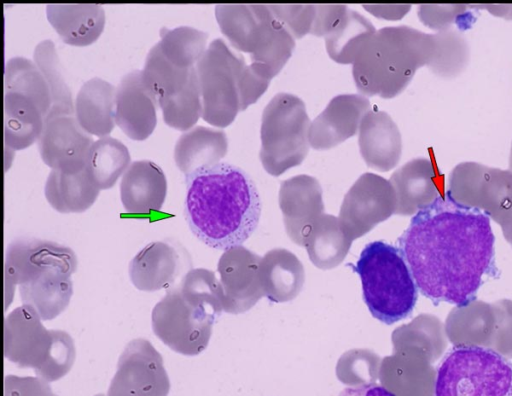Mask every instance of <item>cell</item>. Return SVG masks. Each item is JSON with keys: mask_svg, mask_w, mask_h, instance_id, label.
I'll use <instances>...</instances> for the list:
<instances>
[{"mask_svg": "<svg viewBox=\"0 0 512 396\" xmlns=\"http://www.w3.org/2000/svg\"><path fill=\"white\" fill-rule=\"evenodd\" d=\"M490 219L447 194L415 212L397 242L421 295L435 305L466 307L499 277Z\"/></svg>", "mask_w": 512, "mask_h": 396, "instance_id": "cell-1", "label": "cell"}, {"mask_svg": "<svg viewBox=\"0 0 512 396\" xmlns=\"http://www.w3.org/2000/svg\"><path fill=\"white\" fill-rule=\"evenodd\" d=\"M185 181V219L205 245L229 251L241 246L256 230L261 199L244 170L219 162L195 170Z\"/></svg>", "mask_w": 512, "mask_h": 396, "instance_id": "cell-2", "label": "cell"}, {"mask_svg": "<svg viewBox=\"0 0 512 396\" xmlns=\"http://www.w3.org/2000/svg\"><path fill=\"white\" fill-rule=\"evenodd\" d=\"M433 51L432 34L405 25L376 30L352 64L356 87L363 96L393 98L429 64Z\"/></svg>", "mask_w": 512, "mask_h": 396, "instance_id": "cell-3", "label": "cell"}, {"mask_svg": "<svg viewBox=\"0 0 512 396\" xmlns=\"http://www.w3.org/2000/svg\"><path fill=\"white\" fill-rule=\"evenodd\" d=\"M195 68L202 98V119L219 128L229 126L239 111L264 94L270 83L258 76L220 38L209 44Z\"/></svg>", "mask_w": 512, "mask_h": 396, "instance_id": "cell-4", "label": "cell"}, {"mask_svg": "<svg viewBox=\"0 0 512 396\" xmlns=\"http://www.w3.org/2000/svg\"><path fill=\"white\" fill-rule=\"evenodd\" d=\"M354 271L360 277L363 300L374 318L391 325L412 314L419 291L398 246L381 240L366 244Z\"/></svg>", "mask_w": 512, "mask_h": 396, "instance_id": "cell-5", "label": "cell"}, {"mask_svg": "<svg viewBox=\"0 0 512 396\" xmlns=\"http://www.w3.org/2000/svg\"><path fill=\"white\" fill-rule=\"evenodd\" d=\"M215 17L233 47L250 54L251 68L263 79L271 81L293 53L295 38L268 5L220 4Z\"/></svg>", "mask_w": 512, "mask_h": 396, "instance_id": "cell-6", "label": "cell"}, {"mask_svg": "<svg viewBox=\"0 0 512 396\" xmlns=\"http://www.w3.org/2000/svg\"><path fill=\"white\" fill-rule=\"evenodd\" d=\"M435 396H512V361L484 346L454 345L437 368Z\"/></svg>", "mask_w": 512, "mask_h": 396, "instance_id": "cell-7", "label": "cell"}, {"mask_svg": "<svg viewBox=\"0 0 512 396\" xmlns=\"http://www.w3.org/2000/svg\"><path fill=\"white\" fill-rule=\"evenodd\" d=\"M311 122L304 102L290 93H278L266 105L261 122L260 160L272 176L300 165L309 152Z\"/></svg>", "mask_w": 512, "mask_h": 396, "instance_id": "cell-8", "label": "cell"}, {"mask_svg": "<svg viewBox=\"0 0 512 396\" xmlns=\"http://www.w3.org/2000/svg\"><path fill=\"white\" fill-rule=\"evenodd\" d=\"M151 325L158 339L185 356L199 354L206 347L210 334L206 314L183 298L177 284L166 289L164 297L154 306Z\"/></svg>", "mask_w": 512, "mask_h": 396, "instance_id": "cell-9", "label": "cell"}, {"mask_svg": "<svg viewBox=\"0 0 512 396\" xmlns=\"http://www.w3.org/2000/svg\"><path fill=\"white\" fill-rule=\"evenodd\" d=\"M77 266L76 254L70 247L35 237L14 239L5 254V309L12 301L16 285L31 281L53 268L73 274Z\"/></svg>", "mask_w": 512, "mask_h": 396, "instance_id": "cell-10", "label": "cell"}, {"mask_svg": "<svg viewBox=\"0 0 512 396\" xmlns=\"http://www.w3.org/2000/svg\"><path fill=\"white\" fill-rule=\"evenodd\" d=\"M169 391L161 354L147 339L131 340L118 359L107 396H168Z\"/></svg>", "mask_w": 512, "mask_h": 396, "instance_id": "cell-11", "label": "cell"}, {"mask_svg": "<svg viewBox=\"0 0 512 396\" xmlns=\"http://www.w3.org/2000/svg\"><path fill=\"white\" fill-rule=\"evenodd\" d=\"M311 34L325 39L329 57L340 64H353L368 39L376 32L374 25L346 5H315Z\"/></svg>", "mask_w": 512, "mask_h": 396, "instance_id": "cell-12", "label": "cell"}, {"mask_svg": "<svg viewBox=\"0 0 512 396\" xmlns=\"http://www.w3.org/2000/svg\"><path fill=\"white\" fill-rule=\"evenodd\" d=\"M29 305L12 310L4 320V356L19 368H31L38 375L49 358L54 329L48 330Z\"/></svg>", "mask_w": 512, "mask_h": 396, "instance_id": "cell-13", "label": "cell"}, {"mask_svg": "<svg viewBox=\"0 0 512 396\" xmlns=\"http://www.w3.org/2000/svg\"><path fill=\"white\" fill-rule=\"evenodd\" d=\"M93 142L74 114H56L45 118L36 143L42 161L51 170L75 174L85 168Z\"/></svg>", "mask_w": 512, "mask_h": 396, "instance_id": "cell-14", "label": "cell"}, {"mask_svg": "<svg viewBox=\"0 0 512 396\" xmlns=\"http://www.w3.org/2000/svg\"><path fill=\"white\" fill-rule=\"evenodd\" d=\"M190 262L187 250L178 242L154 241L132 258L128 274L138 290L153 292L169 289L188 272Z\"/></svg>", "mask_w": 512, "mask_h": 396, "instance_id": "cell-15", "label": "cell"}, {"mask_svg": "<svg viewBox=\"0 0 512 396\" xmlns=\"http://www.w3.org/2000/svg\"><path fill=\"white\" fill-rule=\"evenodd\" d=\"M369 100L361 94H342L311 122L309 143L315 150H328L354 136L370 110Z\"/></svg>", "mask_w": 512, "mask_h": 396, "instance_id": "cell-16", "label": "cell"}, {"mask_svg": "<svg viewBox=\"0 0 512 396\" xmlns=\"http://www.w3.org/2000/svg\"><path fill=\"white\" fill-rule=\"evenodd\" d=\"M156 99L143 85L141 70L127 73L116 88L115 124L134 141H144L157 125Z\"/></svg>", "mask_w": 512, "mask_h": 396, "instance_id": "cell-17", "label": "cell"}, {"mask_svg": "<svg viewBox=\"0 0 512 396\" xmlns=\"http://www.w3.org/2000/svg\"><path fill=\"white\" fill-rule=\"evenodd\" d=\"M166 195V176L163 170L150 160L132 162L122 176L120 199L129 214L143 216L158 212Z\"/></svg>", "mask_w": 512, "mask_h": 396, "instance_id": "cell-18", "label": "cell"}, {"mask_svg": "<svg viewBox=\"0 0 512 396\" xmlns=\"http://www.w3.org/2000/svg\"><path fill=\"white\" fill-rule=\"evenodd\" d=\"M359 148L368 167L388 171L398 164L402 139L389 114L371 109L365 114L359 127Z\"/></svg>", "mask_w": 512, "mask_h": 396, "instance_id": "cell-19", "label": "cell"}, {"mask_svg": "<svg viewBox=\"0 0 512 396\" xmlns=\"http://www.w3.org/2000/svg\"><path fill=\"white\" fill-rule=\"evenodd\" d=\"M46 17L64 43L86 47L98 40L105 27V11L98 4H48Z\"/></svg>", "mask_w": 512, "mask_h": 396, "instance_id": "cell-20", "label": "cell"}, {"mask_svg": "<svg viewBox=\"0 0 512 396\" xmlns=\"http://www.w3.org/2000/svg\"><path fill=\"white\" fill-rule=\"evenodd\" d=\"M116 88L108 81L93 77L79 89L74 100V115L90 135L109 136L115 127Z\"/></svg>", "mask_w": 512, "mask_h": 396, "instance_id": "cell-21", "label": "cell"}, {"mask_svg": "<svg viewBox=\"0 0 512 396\" xmlns=\"http://www.w3.org/2000/svg\"><path fill=\"white\" fill-rule=\"evenodd\" d=\"M71 275L62 269L53 268L19 285L22 303L31 306L43 321L53 320L70 303L73 294Z\"/></svg>", "mask_w": 512, "mask_h": 396, "instance_id": "cell-22", "label": "cell"}, {"mask_svg": "<svg viewBox=\"0 0 512 396\" xmlns=\"http://www.w3.org/2000/svg\"><path fill=\"white\" fill-rule=\"evenodd\" d=\"M228 140L225 132L195 126L183 132L174 147V162L188 176L195 170L217 164L226 155Z\"/></svg>", "mask_w": 512, "mask_h": 396, "instance_id": "cell-23", "label": "cell"}, {"mask_svg": "<svg viewBox=\"0 0 512 396\" xmlns=\"http://www.w3.org/2000/svg\"><path fill=\"white\" fill-rule=\"evenodd\" d=\"M45 115L30 97L4 93V144L11 151L23 150L37 142Z\"/></svg>", "mask_w": 512, "mask_h": 396, "instance_id": "cell-24", "label": "cell"}, {"mask_svg": "<svg viewBox=\"0 0 512 396\" xmlns=\"http://www.w3.org/2000/svg\"><path fill=\"white\" fill-rule=\"evenodd\" d=\"M100 191L85 168L75 174L51 170L44 186L47 202L62 214L88 210L97 200Z\"/></svg>", "mask_w": 512, "mask_h": 396, "instance_id": "cell-25", "label": "cell"}, {"mask_svg": "<svg viewBox=\"0 0 512 396\" xmlns=\"http://www.w3.org/2000/svg\"><path fill=\"white\" fill-rule=\"evenodd\" d=\"M130 161L128 148L120 140L106 136L91 145L85 169L100 190H107L123 176L131 164Z\"/></svg>", "mask_w": 512, "mask_h": 396, "instance_id": "cell-26", "label": "cell"}, {"mask_svg": "<svg viewBox=\"0 0 512 396\" xmlns=\"http://www.w3.org/2000/svg\"><path fill=\"white\" fill-rule=\"evenodd\" d=\"M33 61L41 71L50 90L52 105L47 116L74 114V100L64 77L54 42L46 39L38 43L34 49Z\"/></svg>", "mask_w": 512, "mask_h": 396, "instance_id": "cell-27", "label": "cell"}, {"mask_svg": "<svg viewBox=\"0 0 512 396\" xmlns=\"http://www.w3.org/2000/svg\"><path fill=\"white\" fill-rule=\"evenodd\" d=\"M193 68L182 69L173 65L156 43L147 54L141 79L145 88L158 102L178 94L185 87Z\"/></svg>", "mask_w": 512, "mask_h": 396, "instance_id": "cell-28", "label": "cell"}, {"mask_svg": "<svg viewBox=\"0 0 512 396\" xmlns=\"http://www.w3.org/2000/svg\"><path fill=\"white\" fill-rule=\"evenodd\" d=\"M4 92L19 93L33 99L48 115L52 101L49 87L34 61L25 57H12L5 64Z\"/></svg>", "mask_w": 512, "mask_h": 396, "instance_id": "cell-29", "label": "cell"}, {"mask_svg": "<svg viewBox=\"0 0 512 396\" xmlns=\"http://www.w3.org/2000/svg\"><path fill=\"white\" fill-rule=\"evenodd\" d=\"M432 35L434 51L427 67L440 78L452 79L459 76L466 70L471 58L466 37L453 28Z\"/></svg>", "mask_w": 512, "mask_h": 396, "instance_id": "cell-30", "label": "cell"}, {"mask_svg": "<svg viewBox=\"0 0 512 396\" xmlns=\"http://www.w3.org/2000/svg\"><path fill=\"white\" fill-rule=\"evenodd\" d=\"M159 47L163 55L176 67L191 69L207 50L208 34L190 26L162 28Z\"/></svg>", "mask_w": 512, "mask_h": 396, "instance_id": "cell-31", "label": "cell"}, {"mask_svg": "<svg viewBox=\"0 0 512 396\" xmlns=\"http://www.w3.org/2000/svg\"><path fill=\"white\" fill-rule=\"evenodd\" d=\"M157 103L167 126L183 132L192 129L203 112L196 68L191 70L185 87L178 94Z\"/></svg>", "mask_w": 512, "mask_h": 396, "instance_id": "cell-32", "label": "cell"}, {"mask_svg": "<svg viewBox=\"0 0 512 396\" xmlns=\"http://www.w3.org/2000/svg\"><path fill=\"white\" fill-rule=\"evenodd\" d=\"M436 175L430 159L415 158L396 170L390 181L402 194L412 196L417 201L419 210L438 196Z\"/></svg>", "mask_w": 512, "mask_h": 396, "instance_id": "cell-33", "label": "cell"}, {"mask_svg": "<svg viewBox=\"0 0 512 396\" xmlns=\"http://www.w3.org/2000/svg\"><path fill=\"white\" fill-rule=\"evenodd\" d=\"M76 348L73 338L63 330H54V343L46 365L37 375L47 382L64 377L73 367Z\"/></svg>", "mask_w": 512, "mask_h": 396, "instance_id": "cell-34", "label": "cell"}, {"mask_svg": "<svg viewBox=\"0 0 512 396\" xmlns=\"http://www.w3.org/2000/svg\"><path fill=\"white\" fill-rule=\"evenodd\" d=\"M268 7L295 39H301L311 32L316 14L315 5L270 4Z\"/></svg>", "mask_w": 512, "mask_h": 396, "instance_id": "cell-35", "label": "cell"}, {"mask_svg": "<svg viewBox=\"0 0 512 396\" xmlns=\"http://www.w3.org/2000/svg\"><path fill=\"white\" fill-rule=\"evenodd\" d=\"M466 13L463 4L431 5L423 4L418 7V17L427 27L440 32L451 29Z\"/></svg>", "mask_w": 512, "mask_h": 396, "instance_id": "cell-36", "label": "cell"}, {"mask_svg": "<svg viewBox=\"0 0 512 396\" xmlns=\"http://www.w3.org/2000/svg\"><path fill=\"white\" fill-rule=\"evenodd\" d=\"M4 396H56L49 382L38 376L6 375Z\"/></svg>", "mask_w": 512, "mask_h": 396, "instance_id": "cell-37", "label": "cell"}, {"mask_svg": "<svg viewBox=\"0 0 512 396\" xmlns=\"http://www.w3.org/2000/svg\"><path fill=\"white\" fill-rule=\"evenodd\" d=\"M363 8L378 18H383L386 20H398L407 14V12L411 9V5L364 4Z\"/></svg>", "mask_w": 512, "mask_h": 396, "instance_id": "cell-38", "label": "cell"}, {"mask_svg": "<svg viewBox=\"0 0 512 396\" xmlns=\"http://www.w3.org/2000/svg\"><path fill=\"white\" fill-rule=\"evenodd\" d=\"M338 396H396V394L384 386L373 383L347 387Z\"/></svg>", "mask_w": 512, "mask_h": 396, "instance_id": "cell-39", "label": "cell"}, {"mask_svg": "<svg viewBox=\"0 0 512 396\" xmlns=\"http://www.w3.org/2000/svg\"><path fill=\"white\" fill-rule=\"evenodd\" d=\"M476 8H484L487 9L491 14L500 16L506 19H512V5H495V4H489V5H481V6H474Z\"/></svg>", "mask_w": 512, "mask_h": 396, "instance_id": "cell-40", "label": "cell"}, {"mask_svg": "<svg viewBox=\"0 0 512 396\" xmlns=\"http://www.w3.org/2000/svg\"><path fill=\"white\" fill-rule=\"evenodd\" d=\"M508 169L512 172V143H511V148H510L509 168Z\"/></svg>", "mask_w": 512, "mask_h": 396, "instance_id": "cell-41", "label": "cell"}, {"mask_svg": "<svg viewBox=\"0 0 512 396\" xmlns=\"http://www.w3.org/2000/svg\"><path fill=\"white\" fill-rule=\"evenodd\" d=\"M94 396H106V395L100 393V394H97V395H94Z\"/></svg>", "mask_w": 512, "mask_h": 396, "instance_id": "cell-42", "label": "cell"}]
</instances>
